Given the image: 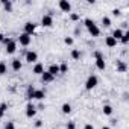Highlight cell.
Segmentation results:
<instances>
[{"mask_svg":"<svg viewBox=\"0 0 129 129\" xmlns=\"http://www.w3.org/2000/svg\"><path fill=\"white\" fill-rule=\"evenodd\" d=\"M85 26H87V29H88V32H90L91 37H99L100 29L97 27V24H96L91 18H85Z\"/></svg>","mask_w":129,"mask_h":129,"instance_id":"1","label":"cell"},{"mask_svg":"<svg viewBox=\"0 0 129 129\" xmlns=\"http://www.w3.org/2000/svg\"><path fill=\"white\" fill-rule=\"evenodd\" d=\"M97 84H99L97 76L91 75V76H88V79H87V82H85V88H87V90H93V88L97 87Z\"/></svg>","mask_w":129,"mask_h":129,"instance_id":"2","label":"cell"},{"mask_svg":"<svg viewBox=\"0 0 129 129\" xmlns=\"http://www.w3.org/2000/svg\"><path fill=\"white\" fill-rule=\"evenodd\" d=\"M18 43H20L21 46H29V44L32 43V37L23 32V34H20V37H18Z\"/></svg>","mask_w":129,"mask_h":129,"instance_id":"3","label":"cell"},{"mask_svg":"<svg viewBox=\"0 0 129 129\" xmlns=\"http://www.w3.org/2000/svg\"><path fill=\"white\" fill-rule=\"evenodd\" d=\"M59 9L62 12H72V5L70 2H67V0H61L59 2Z\"/></svg>","mask_w":129,"mask_h":129,"instance_id":"4","label":"cell"},{"mask_svg":"<svg viewBox=\"0 0 129 129\" xmlns=\"http://www.w3.org/2000/svg\"><path fill=\"white\" fill-rule=\"evenodd\" d=\"M15 50H17V41H14L11 38V41L6 44V53L8 55H12V53H15Z\"/></svg>","mask_w":129,"mask_h":129,"instance_id":"5","label":"cell"},{"mask_svg":"<svg viewBox=\"0 0 129 129\" xmlns=\"http://www.w3.org/2000/svg\"><path fill=\"white\" fill-rule=\"evenodd\" d=\"M35 27H37V24H35V23L27 21V23L24 24V34H27V35H30V37H32V34L35 32Z\"/></svg>","mask_w":129,"mask_h":129,"instance_id":"6","label":"cell"},{"mask_svg":"<svg viewBox=\"0 0 129 129\" xmlns=\"http://www.w3.org/2000/svg\"><path fill=\"white\" fill-rule=\"evenodd\" d=\"M41 24H43L44 27H50V26L53 24V18H52V15H43V18H41Z\"/></svg>","mask_w":129,"mask_h":129,"instance_id":"7","label":"cell"},{"mask_svg":"<svg viewBox=\"0 0 129 129\" xmlns=\"http://www.w3.org/2000/svg\"><path fill=\"white\" fill-rule=\"evenodd\" d=\"M37 59H38V53L37 52H34V50H30V52H27L26 53V61L27 62H37Z\"/></svg>","mask_w":129,"mask_h":129,"instance_id":"8","label":"cell"},{"mask_svg":"<svg viewBox=\"0 0 129 129\" xmlns=\"http://www.w3.org/2000/svg\"><path fill=\"white\" fill-rule=\"evenodd\" d=\"M35 114H37V108L32 103H27V106H26V115L29 118H32V117H35Z\"/></svg>","mask_w":129,"mask_h":129,"instance_id":"9","label":"cell"},{"mask_svg":"<svg viewBox=\"0 0 129 129\" xmlns=\"http://www.w3.org/2000/svg\"><path fill=\"white\" fill-rule=\"evenodd\" d=\"M21 67H23V64H21L20 59H12V70L14 72H20Z\"/></svg>","mask_w":129,"mask_h":129,"instance_id":"10","label":"cell"},{"mask_svg":"<svg viewBox=\"0 0 129 129\" xmlns=\"http://www.w3.org/2000/svg\"><path fill=\"white\" fill-rule=\"evenodd\" d=\"M34 73H35V75H43V73H44V66H43L41 62H37V64H35Z\"/></svg>","mask_w":129,"mask_h":129,"instance_id":"11","label":"cell"},{"mask_svg":"<svg viewBox=\"0 0 129 129\" xmlns=\"http://www.w3.org/2000/svg\"><path fill=\"white\" fill-rule=\"evenodd\" d=\"M52 76H56L58 73H59V66H58V64H52V66L49 67V70H47Z\"/></svg>","mask_w":129,"mask_h":129,"instance_id":"12","label":"cell"},{"mask_svg":"<svg viewBox=\"0 0 129 129\" xmlns=\"http://www.w3.org/2000/svg\"><path fill=\"white\" fill-rule=\"evenodd\" d=\"M96 67H97L99 70H105V67H106V62H105V59H103V58H99V59H96Z\"/></svg>","mask_w":129,"mask_h":129,"instance_id":"13","label":"cell"},{"mask_svg":"<svg viewBox=\"0 0 129 129\" xmlns=\"http://www.w3.org/2000/svg\"><path fill=\"white\" fill-rule=\"evenodd\" d=\"M53 78H55V76H52L49 72H44V73L41 75V81H43V82H52Z\"/></svg>","mask_w":129,"mask_h":129,"instance_id":"14","label":"cell"},{"mask_svg":"<svg viewBox=\"0 0 129 129\" xmlns=\"http://www.w3.org/2000/svg\"><path fill=\"white\" fill-rule=\"evenodd\" d=\"M105 44H106L108 47H115V46H117V40H114L112 37H106Z\"/></svg>","mask_w":129,"mask_h":129,"instance_id":"15","label":"cell"},{"mask_svg":"<svg viewBox=\"0 0 129 129\" xmlns=\"http://www.w3.org/2000/svg\"><path fill=\"white\" fill-rule=\"evenodd\" d=\"M111 37H112L114 40H120V38L123 37V30H121V29H115V30L112 32V35H111Z\"/></svg>","mask_w":129,"mask_h":129,"instance_id":"16","label":"cell"},{"mask_svg":"<svg viewBox=\"0 0 129 129\" xmlns=\"http://www.w3.org/2000/svg\"><path fill=\"white\" fill-rule=\"evenodd\" d=\"M61 109H62L64 114H70V112H72V105H70V103H64V105L61 106Z\"/></svg>","mask_w":129,"mask_h":129,"instance_id":"17","label":"cell"},{"mask_svg":"<svg viewBox=\"0 0 129 129\" xmlns=\"http://www.w3.org/2000/svg\"><path fill=\"white\" fill-rule=\"evenodd\" d=\"M102 111H103L105 115H111V114H112V106H111V105H105Z\"/></svg>","mask_w":129,"mask_h":129,"instance_id":"18","label":"cell"},{"mask_svg":"<svg viewBox=\"0 0 129 129\" xmlns=\"http://www.w3.org/2000/svg\"><path fill=\"white\" fill-rule=\"evenodd\" d=\"M2 3H3V6H5V9H6L8 12H9V11L12 9V2H9V0H8V2H6V0H3Z\"/></svg>","mask_w":129,"mask_h":129,"instance_id":"19","label":"cell"},{"mask_svg":"<svg viewBox=\"0 0 129 129\" xmlns=\"http://www.w3.org/2000/svg\"><path fill=\"white\" fill-rule=\"evenodd\" d=\"M117 70L121 72V73H124V72H126V64L121 62V61H118V67H117Z\"/></svg>","mask_w":129,"mask_h":129,"instance_id":"20","label":"cell"},{"mask_svg":"<svg viewBox=\"0 0 129 129\" xmlns=\"http://www.w3.org/2000/svg\"><path fill=\"white\" fill-rule=\"evenodd\" d=\"M120 40H121L123 44H127V41H129V32H123V37Z\"/></svg>","mask_w":129,"mask_h":129,"instance_id":"21","label":"cell"},{"mask_svg":"<svg viewBox=\"0 0 129 129\" xmlns=\"http://www.w3.org/2000/svg\"><path fill=\"white\" fill-rule=\"evenodd\" d=\"M102 24H103L105 27H109V26H111V20H109L108 17H103V18H102Z\"/></svg>","mask_w":129,"mask_h":129,"instance_id":"22","label":"cell"},{"mask_svg":"<svg viewBox=\"0 0 129 129\" xmlns=\"http://www.w3.org/2000/svg\"><path fill=\"white\" fill-rule=\"evenodd\" d=\"M6 70H8V69H6V64H5V62H0V75H5Z\"/></svg>","mask_w":129,"mask_h":129,"instance_id":"23","label":"cell"},{"mask_svg":"<svg viewBox=\"0 0 129 129\" xmlns=\"http://www.w3.org/2000/svg\"><path fill=\"white\" fill-rule=\"evenodd\" d=\"M72 58L73 59H79L81 58V52L79 50H72Z\"/></svg>","mask_w":129,"mask_h":129,"instance_id":"24","label":"cell"},{"mask_svg":"<svg viewBox=\"0 0 129 129\" xmlns=\"http://www.w3.org/2000/svg\"><path fill=\"white\" fill-rule=\"evenodd\" d=\"M69 70V66H67V64H61V66H59V73H66Z\"/></svg>","mask_w":129,"mask_h":129,"instance_id":"25","label":"cell"},{"mask_svg":"<svg viewBox=\"0 0 129 129\" xmlns=\"http://www.w3.org/2000/svg\"><path fill=\"white\" fill-rule=\"evenodd\" d=\"M64 43H66L67 46H72V44H73V38H72V37H67L66 40H64Z\"/></svg>","mask_w":129,"mask_h":129,"instance_id":"26","label":"cell"},{"mask_svg":"<svg viewBox=\"0 0 129 129\" xmlns=\"http://www.w3.org/2000/svg\"><path fill=\"white\" fill-rule=\"evenodd\" d=\"M5 129H15V124H14L12 121H8L6 126H5Z\"/></svg>","mask_w":129,"mask_h":129,"instance_id":"27","label":"cell"},{"mask_svg":"<svg viewBox=\"0 0 129 129\" xmlns=\"http://www.w3.org/2000/svg\"><path fill=\"white\" fill-rule=\"evenodd\" d=\"M94 58H96V59H99V58H103V55H102L99 50H96V52H94Z\"/></svg>","mask_w":129,"mask_h":129,"instance_id":"28","label":"cell"},{"mask_svg":"<svg viewBox=\"0 0 129 129\" xmlns=\"http://www.w3.org/2000/svg\"><path fill=\"white\" fill-rule=\"evenodd\" d=\"M75 127H76V126H75L73 121H69V123H67V129H75Z\"/></svg>","mask_w":129,"mask_h":129,"instance_id":"29","label":"cell"},{"mask_svg":"<svg viewBox=\"0 0 129 129\" xmlns=\"http://www.w3.org/2000/svg\"><path fill=\"white\" fill-rule=\"evenodd\" d=\"M0 109H2V111L5 112V111L8 109V103H2V105H0Z\"/></svg>","mask_w":129,"mask_h":129,"instance_id":"30","label":"cell"},{"mask_svg":"<svg viewBox=\"0 0 129 129\" xmlns=\"http://www.w3.org/2000/svg\"><path fill=\"white\" fill-rule=\"evenodd\" d=\"M70 18H72L73 21H76V20H79V15H78V14H72V15H70Z\"/></svg>","mask_w":129,"mask_h":129,"instance_id":"31","label":"cell"},{"mask_svg":"<svg viewBox=\"0 0 129 129\" xmlns=\"http://www.w3.org/2000/svg\"><path fill=\"white\" fill-rule=\"evenodd\" d=\"M112 14H114L115 17H118V15H120V9H114V11H112Z\"/></svg>","mask_w":129,"mask_h":129,"instance_id":"32","label":"cell"},{"mask_svg":"<svg viewBox=\"0 0 129 129\" xmlns=\"http://www.w3.org/2000/svg\"><path fill=\"white\" fill-rule=\"evenodd\" d=\"M41 124H43V121H41V120H38V121L35 123V126H37V127H41Z\"/></svg>","mask_w":129,"mask_h":129,"instance_id":"33","label":"cell"},{"mask_svg":"<svg viewBox=\"0 0 129 129\" xmlns=\"http://www.w3.org/2000/svg\"><path fill=\"white\" fill-rule=\"evenodd\" d=\"M84 129H94V126H93V124H85Z\"/></svg>","mask_w":129,"mask_h":129,"instance_id":"34","label":"cell"},{"mask_svg":"<svg viewBox=\"0 0 129 129\" xmlns=\"http://www.w3.org/2000/svg\"><path fill=\"white\" fill-rule=\"evenodd\" d=\"M3 40H5V35H3V34H0V43H2Z\"/></svg>","mask_w":129,"mask_h":129,"instance_id":"35","label":"cell"},{"mask_svg":"<svg viewBox=\"0 0 129 129\" xmlns=\"http://www.w3.org/2000/svg\"><path fill=\"white\" fill-rule=\"evenodd\" d=\"M3 114H5V112H3L2 109H0V118H2V117H3Z\"/></svg>","mask_w":129,"mask_h":129,"instance_id":"36","label":"cell"},{"mask_svg":"<svg viewBox=\"0 0 129 129\" xmlns=\"http://www.w3.org/2000/svg\"><path fill=\"white\" fill-rule=\"evenodd\" d=\"M102 129H111V127H109V126H103Z\"/></svg>","mask_w":129,"mask_h":129,"instance_id":"37","label":"cell"}]
</instances>
